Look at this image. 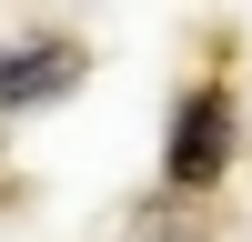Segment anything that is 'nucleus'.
I'll list each match as a JSON object with an SVG mask.
<instances>
[{
    "instance_id": "f03ea898",
    "label": "nucleus",
    "mask_w": 252,
    "mask_h": 242,
    "mask_svg": "<svg viewBox=\"0 0 252 242\" xmlns=\"http://www.w3.org/2000/svg\"><path fill=\"white\" fill-rule=\"evenodd\" d=\"M81 71H91L81 40H20V51H0V111H31V101L81 91Z\"/></svg>"
},
{
    "instance_id": "f257e3e1",
    "label": "nucleus",
    "mask_w": 252,
    "mask_h": 242,
    "mask_svg": "<svg viewBox=\"0 0 252 242\" xmlns=\"http://www.w3.org/2000/svg\"><path fill=\"white\" fill-rule=\"evenodd\" d=\"M222 161H232V91H222V81H202V91L172 111L161 172H172V192H212V182H222Z\"/></svg>"
},
{
    "instance_id": "7ed1b4c3",
    "label": "nucleus",
    "mask_w": 252,
    "mask_h": 242,
    "mask_svg": "<svg viewBox=\"0 0 252 242\" xmlns=\"http://www.w3.org/2000/svg\"><path fill=\"white\" fill-rule=\"evenodd\" d=\"M152 242H202V232H152Z\"/></svg>"
}]
</instances>
